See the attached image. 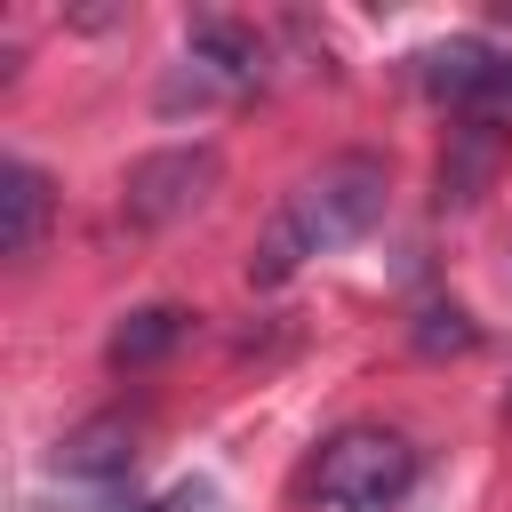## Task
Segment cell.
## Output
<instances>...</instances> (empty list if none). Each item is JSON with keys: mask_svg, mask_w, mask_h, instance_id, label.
<instances>
[{"mask_svg": "<svg viewBox=\"0 0 512 512\" xmlns=\"http://www.w3.org/2000/svg\"><path fill=\"white\" fill-rule=\"evenodd\" d=\"M384 200H392V168H384L376 152H336V160H320V168L280 200V216L264 224L256 256H248V280H256V288H280V280H296L312 256L352 248L360 232H376Z\"/></svg>", "mask_w": 512, "mask_h": 512, "instance_id": "cell-1", "label": "cell"}, {"mask_svg": "<svg viewBox=\"0 0 512 512\" xmlns=\"http://www.w3.org/2000/svg\"><path fill=\"white\" fill-rule=\"evenodd\" d=\"M416 488V448L384 424H352L320 448V504L336 512H392Z\"/></svg>", "mask_w": 512, "mask_h": 512, "instance_id": "cell-2", "label": "cell"}, {"mask_svg": "<svg viewBox=\"0 0 512 512\" xmlns=\"http://www.w3.org/2000/svg\"><path fill=\"white\" fill-rule=\"evenodd\" d=\"M256 80H264V40H256L248 24H232V16H200V24L184 32V72L160 88V104L184 112V104L248 96Z\"/></svg>", "mask_w": 512, "mask_h": 512, "instance_id": "cell-3", "label": "cell"}, {"mask_svg": "<svg viewBox=\"0 0 512 512\" xmlns=\"http://www.w3.org/2000/svg\"><path fill=\"white\" fill-rule=\"evenodd\" d=\"M216 176H224L216 144H160V152H144V160L128 168L120 208H128L136 224H176V216H192V208L216 192Z\"/></svg>", "mask_w": 512, "mask_h": 512, "instance_id": "cell-4", "label": "cell"}, {"mask_svg": "<svg viewBox=\"0 0 512 512\" xmlns=\"http://www.w3.org/2000/svg\"><path fill=\"white\" fill-rule=\"evenodd\" d=\"M424 88L456 104V120H512V56L488 40H440L424 48Z\"/></svg>", "mask_w": 512, "mask_h": 512, "instance_id": "cell-5", "label": "cell"}, {"mask_svg": "<svg viewBox=\"0 0 512 512\" xmlns=\"http://www.w3.org/2000/svg\"><path fill=\"white\" fill-rule=\"evenodd\" d=\"M48 216H56V184L32 160H0V256L8 264H32L40 256Z\"/></svg>", "mask_w": 512, "mask_h": 512, "instance_id": "cell-6", "label": "cell"}, {"mask_svg": "<svg viewBox=\"0 0 512 512\" xmlns=\"http://www.w3.org/2000/svg\"><path fill=\"white\" fill-rule=\"evenodd\" d=\"M496 160H504V120H456L448 128V160H440V208L480 200V184L496 176Z\"/></svg>", "mask_w": 512, "mask_h": 512, "instance_id": "cell-7", "label": "cell"}, {"mask_svg": "<svg viewBox=\"0 0 512 512\" xmlns=\"http://www.w3.org/2000/svg\"><path fill=\"white\" fill-rule=\"evenodd\" d=\"M128 464H136V424L128 416H88L64 448H56V472H72V480H128Z\"/></svg>", "mask_w": 512, "mask_h": 512, "instance_id": "cell-8", "label": "cell"}, {"mask_svg": "<svg viewBox=\"0 0 512 512\" xmlns=\"http://www.w3.org/2000/svg\"><path fill=\"white\" fill-rule=\"evenodd\" d=\"M184 328H192L184 304H144V312H128V320L112 328L104 360H112V368H152V360H168V352L184 344Z\"/></svg>", "mask_w": 512, "mask_h": 512, "instance_id": "cell-9", "label": "cell"}, {"mask_svg": "<svg viewBox=\"0 0 512 512\" xmlns=\"http://www.w3.org/2000/svg\"><path fill=\"white\" fill-rule=\"evenodd\" d=\"M472 344H480V328L456 304H424L416 312V352H472Z\"/></svg>", "mask_w": 512, "mask_h": 512, "instance_id": "cell-10", "label": "cell"}, {"mask_svg": "<svg viewBox=\"0 0 512 512\" xmlns=\"http://www.w3.org/2000/svg\"><path fill=\"white\" fill-rule=\"evenodd\" d=\"M504 416H512V384H504Z\"/></svg>", "mask_w": 512, "mask_h": 512, "instance_id": "cell-11", "label": "cell"}]
</instances>
